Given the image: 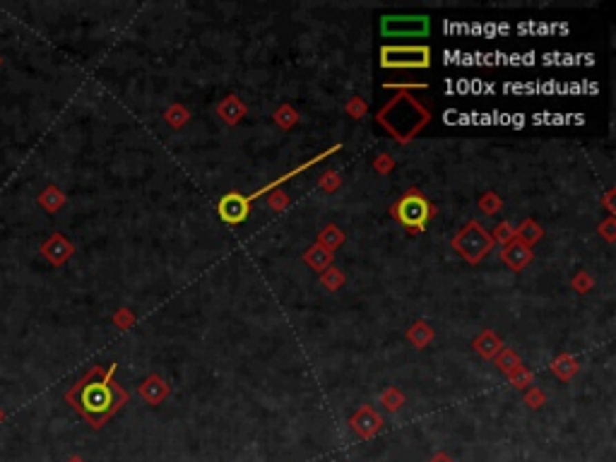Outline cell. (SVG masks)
<instances>
[{
	"label": "cell",
	"mask_w": 616,
	"mask_h": 462,
	"mask_svg": "<svg viewBox=\"0 0 616 462\" xmlns=\"http://www.w3.org/2000/svg\"><path fill=\"white\" fill-rule=\"evenodd\" d=\"M116 366H108L106 371L94 366L84 378H79L70 390L66 392V400L73 410L87 421L92 429H102L118 410L128 402V392L121 385L113 383Z\"/></svg>",
	"instance_id": "obj_1"
},
{
	"label": "cell",
	"mask_w": 616,
	"mask_h": 462,
	"mask_svg": "<svg viewBox=\"0 0 616 462\" xmlns=\"http://www.w3.org/2000/svg\"><path fill=\"white\" fill-rule=\"evenodd\" d=\"M412 113L419 116V113H429V111H426L410 92H405V111H400L397 104L390 102L387 106L381 108L376 121H378L385 131H390L397 142H410L412 137L419 133V128H424L426 123H429V121H421V118H412Z\"/></svg>",
	"instance_id": "obj_2"
},
{
	"label": "cell",
	"mask_w": 616,
	"mask_h": 462,
	"mask_svg": "<svg viewBox=\"0 0 616 462\" xmlns=\"http://www.w3.org/2000/svg\"><path fill=\"white\" fill-rule=\"evenodd\" d=\"M434 215V205H429V200L424 195H419V191H410L405 198H400L392 205V217L410 231H424Z\"/></svg>",
	"instance_id": "obj_3"
},
{
	"label": "cell",
	"mask_w": 616,
	"mask_h": 462,
	"mask_svg": "<svg viewBox=\"0 0 616 462\" xmlns=\"http://www.w3.org/2000/svg\"><path fill=\"white\" fill-rule=\"evenodd\" d=\"M381 66L387 70H424L431 66L429 46H383L381 48Z\"/></svg>",
	"instance_id": "obj_4"
},
{
	"label": "cell",
	"mask_w": 616,
	"mask_h": 462,
	"mask_svg": "<svg viewBox=\"0 0 616 462\" xmlns=\"http://www.w3.org/2000/svg\"><path fill=\"white\" fill-rule=\"evenodd\" d=\"M453 246L465 260L479 262L481 258L494 248V238H491V233L486 231L479 222H470V224L453 238Z\"/></svg>",
	"instance_id": "obj_5"
},
{
	"label": "cell",
	"mask_w": 616,
	"mask_h": 462,
	"mask_svg": "<svg viewBox=\"0 0 616 462\" xmlns=\"http://www.w3.org/2000/svg\"><path fill=\"white\" fill-rule=\"evenodd\" d=\"M431 22L426 15H387L381 19V32L390 39L429 37Z\"/></svg>",
	"instance_id": "obj_6"
},
{
	"label": "cell",
	"mask_w": 616,
	"mask_h": 462,
	"mask_svg": "<svg viewBox=\"0 0 616 462\" xmlns=\"http://www.w3.org/2000/svg\"><path fill=\"white\" fill-rule=\"evenodd\" d=\"M217 212H220L222 222L224 224H241V222H246L248 212H251V202L246 200V195H241V193H227L224 198L220 200V205H217Z\"/></svg>",
	"instance_id": "obj_7"
},
{
	"label": "cell",
	"mask_w": 616,
	"mask_h": 462,
	"mask_svg": "<svg viewBox=\"0 0 616 462\" xmlns=\"http://www.w3.org/2000/svg\"><path fill=\"white\" fill-rule=\"evenodd\" d=\"M337 150H340V145L330 147V150H327V152H323V154H316V157H313V159H308V162H306V164H301V166L291 169V171H289V173H285V176L275 178V181H272V183H267V186H262V188H260V191H256V193H251V195H246V200H248V202H253V200H258V198H260V195H267V193H270V191H275V188H280V186H282V183H285V181H289V178L299 176V173H301V171H308V169H311V166H313V164H318V162H320V159L330 157V154H335Z\"/></svg>",
	"instance_id": "obj_8"
},
{
	"label": "cell",
	"mask_w": 616,
	"mask_h": 462,
	"mask_svg": "<svg viewBox=\"0 0 616 462\" xmlns=\"http://www.w3.org/2000/svg\"><path fill=\"white\" fill-rule=\"evenodd\" d=\"M349 424H352V429L361 436V439H374V436L381 431V426H383V421H381V416L376 414L371 407H361V410L352 416Z\"/></svg>",
	"instance_id": "obj_9"
},
{
	"label": "cell",
	"mask_w": 616,
	"mask_h": 462,
	"mask_svg": "<svg viewBox=\"0 0 616 462\" xmlns=\"http://www.w3.org/2000/svg\"><path fill=\"white\" fill-rule=\"evenodd\" d=\"M41 251H44V256L53 262V265H63V262L73 256V243L66 241L61 233H56V236H51L46 243H44Z\"/></svg>",
	"instance_id": "obj_10"
},
{
	"label": "cell",
	"mask_w": 616,
	"mask_h": 462,
	"mask_svg": "<svg viewBox=\"0 0 616 462\" xmlns=\"http://www.w3.org/2000/svg\"><path fill=\"white\" fill-rule=\"evenodd\" d=\"M530 260H532V251H530V246H525V243H520V241H513V243L506 246L503 262L510 267V270L520 272Z\"/></svg>",
	"instance_id": "obj_11"
},
{
	"label": "cell",
	"mask_w": 616,
	"mask_h": 462,
	"mask_svg": "<svg viewBox=\"0 0 616 462\" xmlns=\"http://www.w3.org/2000/svg\"><path fill=\"white\" fill-rule=\"evenodd\" d=\"M166 392H169V387L164 385V381L157 378V376H150V378L140 385V395L145 397L150 405H159V402L166 397Z\"/></svg>",
	"instance_id": "obj_12"
},
{
	"label": "cell",
	"mask_w": 616,
	"mask_h": 462,
	"mask_svg": "<svg viewBox=\"0 0 616 462\" xmlns=\"http://www.w3.org/2000/svg\"><path fill=\"white\" fill-rule=\"evenodd\" d=\"M304 260H306V265L311 267V270H316V272H325V270H327V265H330V262H332V251H325V248L318 246V243H316V246L308 248V251H306Z\"/></svg>",
	"instance_id": "obj_13"
},
{
	"label": "cell",
	"mask_w": 616,
	"mask_h": 462,
	"mask_svg": "<svg viewBox=\"0 0 616 462\" xmlns=\"http://www.w3.org/2000/svg\"><path fill=\"white\" fill-rule=\"evenodd\" d=\"M243 113H246V108L238 104L236 97H229V99H224V102L220 104V116L224 118L227 123H238Z\"/></svg>",
	"instance_id": "obj_14"
},
{
	"label": "cell",
	"mask_w": 616,
	"mask_h": 462,
	"mask_svg": "<svg viewBox=\"0 0 616 462\" xmlns=\"http://www.w3.org/2000/svg\"><path fill=\"white\" fill-rule=\"evenodd\" d=\"M342 241H345V236H342V231L337 229L335 224H327L325 229L320 231V236H318V246H323L325 251H332V248H337Z\"/></svg>",
	"instance_id": "obj_15"
},
{
	"label": "cell",
	"mask_w": 616,
	"mask_h": 462,
	"mask_svg": "<svg viewBox=\"0 0 616 462\" xmlns=\"http://www.w3.org/2000/svg\"><path fill=\"white\" fill-rule=\"evenodd\" d=\"M39 202H41V205L46 207L48 212H56L58 207H61L63 202H66V195H63V193L58 191L56 186H48L46 191L41 193V198H39Z\"/></svg>",
	"instance_id": "obj_16"
},
{
	"label": "cell",
	"mask_w": 616,
	"mask_h": 462,
	"mask_svg": "<svg viewBox=\"0 0 616 462\" xmlns=\"http://www.w3.org/2000/svg\"><path fill=\"white\" fill-rule=\"evenodd\" d=\"M496 349H501V342L496 340L494 335H491V332H486L484 337H479V340H477V352H479V354H484V356H494V352Z\"/></svg>",
	"instance_id": "obj_17"
},
{
	"label": "cell",
	"mask_w": 616,
	"mask_h": 462,
	"mask_svg": "<svg viewBox=\"0 0 616 462\" xmlns=\"http://www.w3.org/2000/svg\"><path fill=\"white\" fill-rule=\"evenodd\" d=\"M518 236H520V243H525V246H530V243H532V241H537V238L541 236V229H539L537 224H535V222H525V224L520 227Z\"/></svg>",
	"instance_id": "obj_18"
},
{
	"label": "cell",
	"mask_w": 616,
	"mask_h": 462,
	"mask_svg": "<svg viewBox=\"0 0 616 462\" xmlns=\"http://www.w3.org/2000/svg\"><path fill=\"white\" fill-rule=\"evenodd\" d=\"M383 405L390 412H397L402 405H405V397H402L397 390H387V392H383Z\"/></svg>",
	"instance_id": "obj_19"
},
{
	"label": "cell",
	"mask_w": 616,
	"mask_h": 462,
	"mask_svg": "<svg viewBox=\"0 0 616 462\" xmlns=\"http://www.w3.org/2000/svg\"><path fill=\"white\" fill-rule=\"evenodd\" d=\"M481 210L486 212V215H496V212H499V207H501V200L499 198H496V193H486L484 198H481Z\"/></svg>",
	"instance_id": "obj_20"
},
{
	"label": "cell",
	"mask_w": 616,
	"mask_h": 462,
	"mask_svg": "<svg viewBox=\"0 0 616 462\" xmlns=\"http://www.w3.org/2000/svg\"><path fill=\"white\" fill-rule=\"evenodd\" d=\"M166 121L171 123V126H181V123L188 121V113L183 111L181 106H173V108H169V111H166Z\"/></svg>",
	"instance_id": "obj_21"
},
{
	"label": "cell",
	"mask_w": 616,
	"mask_h": 462,
	"mask_svg": "<svg viewBox=\"0 0 616 462\" xmlns=\"http://www.w3.org/2000/svg\"><path fill=\"white\" fill-rule=\"evenodd\" d=\"M491 238H496V241L508 243L510 238H515V231H513V227H510L508 222H503V224L496 227V236H491Z\"/></svg>",
	"instance_id": "obj_22"
},
{
	"label": "cell",
	"mask_w": 616,
	"mask_h": 462,
	"mask_svg": "<svg viewBox=\"0 0 616 462\" xmlns=\"http://www.w3.org/2000/svg\"><path fill=\"white\" fill-rule=\"evenodd\" d=\"M323 285H325L327 289H337V287L342 285V275H340V272H335V267H330L327 275H323Z\"/></svg>",
	"instance_id": "obj_23"
},
{
	"label": "cell",
	"mask_w": 616,
	"mask_h": 462,
	"mask_svg": "<svg viewBox=\"0 0 616 462\" xmlns=\"http://www.w3.org/2000/svg\"><path fill=\"white\" fill-rule=\"evenodd\" d=\"M429 462H455V460L450 458V455H445V453H436Z\"/></svg>",
	"instance_id": "obj_24"
},
{
	"label": "cell",
	"mask_w": 616,
	"mask_h": 462,
	"mask_svg": "<svg viewBox=\"0 0 616 462\" xmlns=\"http://www.w3.org/2000/svg\"><path fill=\"white\" fill-rule=\"evenodd\" d=\"M68 462H84V460H82V458H77V455H75V458H70Z\"/></svg>",
	"instance_id": "obj_25"
},
{
	"label": "cell",
	"mask_w": 616,
	"mask_h": 462,
	"mask_svg": "<svg viewBox=\"0 0 616 462\" xmlns=\"http://www.w3.org/2000/svg\"><path fill=\"white\" fill-rule=\"evenodd\" d=\"M3 416H5V414H3V412H0V421H3Z\"/></svg>",
	"instance_id": "obj_26"
}]
</instances>
